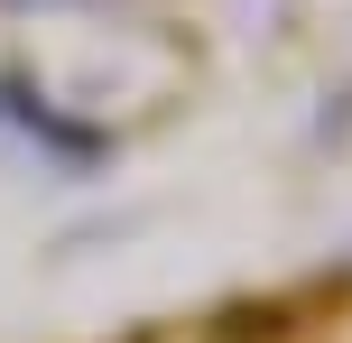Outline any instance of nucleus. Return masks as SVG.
I'll return each instance as SVG.
<instances>
[{
  "instance_id": "f257e3e1",
  "label": "nucleus",
  "mask_w": 352,
  "mask_h": 343,
  "mask_svg": "<svg viewBox=\"0 0 352 343\" xmlns=\"http://www.w3.org/2000/svg\"><path fill=\"white\" fill-rule=\"evenodd\" d=\"M0 130H28V140H47V148H56V158H93V140L56 121L47 93H37L28 74H0Z\"/></svg>"
},
{
  "instance_id": "f03ea898",
  "label": "nucleus",
  "mask_w": 352,
  "mask_h": 343,
  "mask_svg": "<svg viewBox=\"0 0 352 343\" xmlns=\"http://www.w3.org/2000/svg\"><path fill=\"white\" fill-rule=\"evenodd\" d=\"M10 10H65V0H10Z\"/></svg>"
}]
</instances>
